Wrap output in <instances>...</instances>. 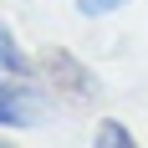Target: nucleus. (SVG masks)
<instances>
[{"label":"nucleus","mask_w":148,"mask_h":148,"mask_svg":"<svg viewBox=\"0 0 148 148\" xmlns=\"http://www.w3.org/2000/svg\"><path fill=\"white\" fill-rule=\"evenodd\" d=\"M41 72H46V82H51L61 97H77V102L97 97V77H92L72 51H61V46H51V51L41 56Z\"/></svg>","instance_id":"2"},{"label":"nucleus","mask_w":148,"mask_h":148,"mask_svg":"<svg viewBox=\"0 0 148 148\" xmlns=\"http://www.w3.org/2000/svg\"><path fill=\"white\" fill-rule=\"evenodd\" d=\"M0 123H5V133H26V128L46 123V97L31 77H5L0 82Z\"/></svg>","instance_id":"1"},{"label":"nucleus","mask_w":148,"mask_h":148,"mask_svg":"<svg viewBox=\"0 0 148 148\" xmlns=\"http://www.w3.org/2000/svg\"><path fill=\"white\" fill-rule=\"evenodd\" d=\"M0 66H5V77H31V61H26L10 26H0Z\"/></svg>","instance_id":"3"},{"label":"nucleus","mask_w":148,"mask_h":148,"mask_svg":"<svg viewBox=\"0 0 148 148\" xmlns=\"http://www.w3.org/2000/svg\"><path fill=\"white\" fill-rule=\"evenodd\" d=\"M5 148H10V143H5Z\"/></svg>","instance_id":"6"},{"label":"nucleus","mask_w":148,"mask_h":148,"mask_svg":"<svg viewBox=\"0 0 148 148\" xmlns=\"http://www.w3.org/2000/svg\"><path fill=\"white\" fill-rule=\"evenodd\" d=\"M72 5H77V15H87V21H102V15L123 10L128 0H72Z\"/></svg>","instance_id":"5"},{"label":"nucleus","mask_w":148,"mask_h":148,"mask_svg":"<svg viewBox=\"0 0 148 148\" xmlns=\"http://www.w3.org/2000/svg\"><path fill=\"white\" fill-rule=\"evenodd\" d=\"M92 148H138V138L128 133L118 118H102V123H97V133H92Z\"/></svg>","instance_id":"4"}]
</instances>
